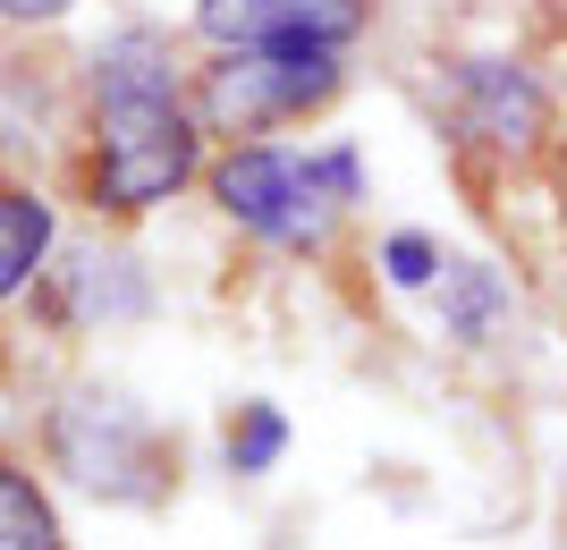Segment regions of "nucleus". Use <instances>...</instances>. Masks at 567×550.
I'll return each mask as SVG.
<instances>
[{"mask_svg":"<svg viewBox=\"0 0 567 550\" xmlns=\"http://www.w3.org/2000/svg\"><path fill=\"white\" fill-rule=\"evenodd\" d=\"M204 120L178 94V60L153 25H127L94 51V204L153 212L195 178Z\"/></svg>","mask_w":567,"mask_h":550,"instance_id":"obj_1","label":"nucleus"},{"mask_svg":"<svg viewBox=\"0 0 567 550\" xmlns=\"http://www.w3.org/2000/svg\"><path fill=\"white\" fill-rule=\"evenodd\" d=\"M213 204L237 220V229H255V238L271 246H322L331 238V220L348 212L331 187H322V169H313V153L297 162L288 144H229L213 162Z\"/></svg>","mask_w":567,"mask_h":550,"instance_id":"obj_2","label":"nucleus"},{"mask_svg":"<svg viewBox=\"0 0 567 550\" xmlns=\"http://www.w3.org/2000/svg\"><path fill=\"white\" fill-rule=\"evenodd\" d=\"M339 94V51H220L195 76V120L213 136H262Z\"/></svg>","mask_w":567,"mask_h":550,"instance_id":"obj_3","label":"nucleus"},{"mask_svg":"<svg viewBox=\"0 0 567 550\" xmlns=\"http://www.w3.org/2000/svg\"><path fill=\"white\" fill-rule=\"evenodd\" d=\"M373 25V0H195V34L220 51H339Z\"/></svg>","mask_w":567,"mask_h":550,"instance_id":"obj_4","label":"nucleus"},{"mask_svg":"<svg viewBox=\"0 0 567 550\" xmlns=\"http://www.w3.org/2000/svg\"><path fill=\"white\" fill-rule=\"evenodd\" d=\"M450 111H457V136L492 144V153H525V144L550 127V94L517 60H457Z\"/></svg>","mask_w":567,"mask_h":550,"instance_id":"obj_5","label":"nucleus"},{"mask_svg":"<svg viewBox=\"0 0 567 550\" xmlns=\"http://www.w3.org/2000/svg\"><path fill=\"white\" fill-rule=\"evenodd\" d=\"M43 255H51V204L34 187H0V305L43 280Z\"/></svg>","mask_w":567,"mask_h":550,"instance_id":"obj_6","label":"nucleus"},{"mask_svg":"<svg viewBox=\"0 0 567 550\" xmlns=\"http://www.w3.org/2000/svg\"><path fill=\"white\" fill-rule=\"evenodd\" d=\"M441 322H450V339L483 347L508 322V280L492 263H441Z\"/></svg>","mask_w":567,"mask_h":550,"instance_id":"obj_7","label":"nucleus"},{"mask_svg":"<svg viewBox=\"0 0 567 550\" xmlns=\"http://www.w3.org/2000/svg\"><path fill=\"white\" fill-rule=\"evenodd\" d=\"M0 550H60V517H51L43 482L0 457Z\"/></svg>","mask_w":567,"mask_h":550,"instance_id":"obj_8","label":"nucleus"},{"mask_svg":"<svg viewBox=\"0 0 567 550\" xmlns=\"http://www.w3.org/2000/svg\"><path fill=\"white\" fill-rule=\"evenodd\" d=\"M280 449H288V415L280 407H237V424H229V475H271L280 466Z\"/></svg>","mask_w":567,"mask_h":550,"instance_id":"obj_9","label":"nucleus"},{"mask_svg":"<svg viewBox=\"0 0 567 550\" xmlns=\"http://www.w3.org/2000/svg\"><path fill=\"white\" fill-rule=\"evenodd\" d=\"M381 271H390V288H432L441 280V246L424 229H399V238L381 246Z\"/></svg>","mask_w":567,"mask_h":550,"instance_id":"obj_10","label":"nucleus"},{"mask_svg":"<svg viewBox=\"0 0 567 550\" xmlns=\"http://www.w3.org/2000/svg\"><path fill=\"white\" fill-rule=\"evenodd\" d=\"M76 0H0V18H18V25H51V18H69Z\"/></svg>","mask_w":567,"mask_h":550,"instance_id":"obj_11","label":"nucleus"}]
</instances>
